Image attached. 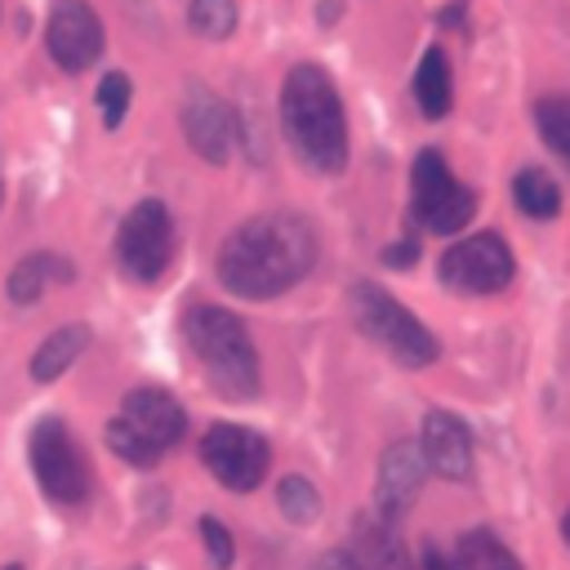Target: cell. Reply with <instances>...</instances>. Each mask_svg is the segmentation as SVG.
I'll list each match as a JSON object with an SVG mask.
<instances>
[{
  "mask_svg": "<svg viewBox=\"0 0 570 570\" xmlns=\"http://www.w3.org/2000/svg\"><path fill=\"white\" fill-rule=\"evenodd\" d=\"M316 263V232L298 214H254L218 249V281L240 298H276Z\"/></svg>",
  "mask_w": 570,
  "mask_h": 570,
  "instance_id": "6da1fadb",
  "label": "cell"
},
{
  "mask_svg": "<svg viewBox=\"0 0 570 570\" xmlns=\"http://www.w3.org/2000/svg\"><path fill=\"white\" fill-rule=\"evenodd\" d=\"M281 129L303 165L338 174L347 165V116L334 80L316 62H298L281 85Z\"/></svg>",
  "mask_w": 570,
  "mask_h": 570,
  "instance_id": "7a4b0ae2",
  "label": "cell"
},
{
  "mask_svg": "<svg viewBox=\"0 0 570 570\" xmlns=\"http://www.w3.org/2000/svg\"><path fill=\"white\" fill-rule=\"evenodd\" d=\"M183 338L200 365V374L209 379V387L223 401H254L258 396V352L249 330L240 325V316H232L227 307L214 303H196L183 312Z\"/></svg>",
  "mask_w": 570,
  "mask_h": 570,
  "instance_id": "3957f363",
  "label": "cell"
},
{
  "mask_svg": "<svg viewBox=\"0 0 570 570\" xmlns=\"http://www.w3.org/2000/svg\"><path fill=\"white\" fill-rule=\"evenodd\" d=\"M352 321L361 325L365 338H374L405 370H423V365H432L441 356L432 330L410 307H401L387 289H379L370 281H356L352 285Z\"/></svg>",
  "mask_w": 570,
  "mask_h": 570,
  "instance_id": "277c9868",
  "label": "cell"
},
{
  "mask_svg": "<svg viewBox=\"0 0 570 570\" xmlns=\"http://www.w3.org/2000/svg\"><path fill=\"white\" fill-rule=\"evenodd\" d=\"M27 454H31V472L40 481V490L49 494V503H62V508H76L89 499V463L76 445V436L67 432L62 419H40L31 428V441H27Z\"/></svg>",
  "mask_w": 570,
  "mask_h": 570,
  "instance_id": "5b68a950",
  "label": "cell"
},
{
  "mask_svg": "<svg viewBox=\"0 0 570 570\" xmlns=\"http://www.w3.org/2000/svg\"><path fill=\"white\" fill-rule=\"evenodd\" d=\"M414 200L410 214L423 232L436 236H454L459 227H468V218L476 214V196L450 174V165L436 151H419L414 156Z\"/></svg>",
  "mask_w": 570,
  "mask_h": 570,
  "instance_id": "8992f818",
  "label": "cell"
},
{
  "mask_svg": "<svg viewBox=\"0 0 570 570\" xmlns=\"http://www.w3.org/2000/svg\"><path fill=\"white\" fill-rule=\"evenodd\" d=\"M116 263L125 267V276L151 285L169 272L174 263V218L160 200H138L125 223L116 227Z\"/></svg>",
  "mask_w": 570,
  "mask_h": 570,
  "instance_id": "52a82bcc",
  "label": "cell"
},
{
  "mask_svg": "<svg viewBox=\"0 0 570 570\" xmlns=\"http://www.w3.org/2000/svg\"><path fill=\"white\" fill-rule=\"evenodd\" d=\"M512 272L517 263L499 232H476L468 240H454L436 263L441 285L454 294H499L512 281Z\"/></svg>",
  "mask_w": 570,
  "mask_h": 570,
  "instance_id": "ba28073f",
  "label": "cell"
},
{
  "mask_svg": "<svg viewBox=\"0 0 570 570\" xmlns=\"http://www.w3.org/2000/svg\"><path fill=\"white\" fill-rule=\"evenodd\" d=\"M200 459L218 485L249 494L263 485L272 450H267V436L245 423H209V432L200 436Z\"/></svg>",
  "mask_w": 570,
  "mask_h": 570,
  "instance_id": "9c48e42d",
  "label": "cell"
},
{
  "mask_svg": "<svg viewBox=\"0 0 570 570\" xmlns=\"http://www.w3.org/2000/svg\"><path fill=\"white\" fill-rule=\"evenodd\" d=\"M45 49L71 76H80V71H89L98 62V53H102V18L89 9V0H53L49 27H45Z\"/></svg>",
  "mask_w": 570,
  "mask_h": 570,
  "instance_id": "30bf717a",
  "label": "cell"
},
{
  "mask_svg": "<svg viewBox=\"0 0 570 570\" xmlns=\"http://www.w3.org/2000/svg\"><path fill=\"white\" fill-rule=\"evenodd\" d=\"M428 481V459L419 450V441H392L379 459V476H374V517H383L387 525H401L414 508V499L423 494Z\"/></svg>",
  "mask_w": 570,
  "mask_h": 570,
  "instance_id": "8fae6325",
  "label": "cell"
},
{
  "mask_svg": "<svg viewBox=\"0 0 570 570\" xmlns=\"http://www.w3.org/2000/svg\"><path fill=\"white\" fill-rule=\"evenodd\" d=\"M183 134H187V147L209 160V165H223L236 147V111L209 89V85H187V98H183Z\"/></svg>",
  "mask_w": 570,
  "mask_h": 570,
  "instance_id": "7c38bea8",
  "label": "cell"
},
{
  "mask_svg": "<svg viewBox=\"0 0 570 570\" xmlns=\"http://www.w3.org/2000/svg\"><path fill=\"white\" fill-rule=\"evenodd\" d=\"M134 436H142L156 454H165V450H174L178 441H183V432H187V414H183V405L174 401V392H165V387H134V392H125V401H120V414H116Z\"/></svg>",
  "mask_w": 570,
  "mask_h": 570,
  "instance_id": "4fadbf2b",
  "label": "cell"
},
{
  "mask_svg": "<svg viewBox=\"0 0 570 570\" xmlns=\"http://www.w3.org/2000/svg\"><path fill=\"white\" fill-rule=\"evenodd\" d=\"M419 450L428 459V472H436L445 481H468L472 476V432L459 414L428 410L423 432H419Z\"/></svg>",
  "mask_w": 570,
  "mask_h": 570,
  "instance_id": "5bb4252c",
  "label": "cell"
},
{
  "mask_svg": "<svg viewBox=\"0 0 570 570\" xmlns=\"http://www.w3.org/2000/svg\"><path fill=\"white\" fill-rule=\"evenodd\" d=\"M352 570H419V561L410 557L405 539L396 534V525H387L383 517L365 512L352 521L347 548H343Z\"/></svg>",
  "mask_w": 570,
  "mask_h": 570,
  "instance_id": "9a60e30c",
  "label": "cell"
},
{
  "mask_svg": "<svg viewBox=\"0 0 570 570\" xmlns=\"http://www.w3.org/2000/svg\"><path fill=\"white\" fill-rule=\"evenodd\" d=\"M419 570H521V561L508 552V543L490 530H463L445 552L436 543L423 548Z\"/></svg>",
  "mask_w": 570,
  "mask_h": 570,
  "instance_id": "2e32d148",
  "label": "cell"
},
{
  "mask_svg": "<svg viewBox=\"0 0 570 570\" xmlns=\"http://www.w3.org/2000/svg\"><path fill=\"white\" fill-rule=\"evenodd\" d=\"M71 276H76V267H71L62 254H53V249H36V254H27V258L13 263L9 281H4V294H9V303L31 307L49 285H67Z\"/></svg>",
  "mask_w": 570,
  "mask_h": 570,
  "instance_id": "e0dca14e",
  "label": "cell"
},
{
  "mask_svg": "<svg viewBox=\"0 0 570 570\" xmlns=\"http://www.w3.org/2000/svg\"><path fill=\"white\" fill-rule=\"evenodd\" d=\"M414 102L428 120H445L454 102V80H450V58L441 45H428L414 71Z\"/></svg>",
  "mask_w": 570,
  "mask_h": 570,
  "instance_id": "ac0fdd59",
  "label": "cell"
},
{
  "mask_svg": "<svg viewBox=\"0 0 570 570\" xmlns=\"http://www.w3.org/2000/svg\"><path fill=\"white\" fill-rule=\"evenodd\" d=\"M89 347V325H62V330H53L40 347H36V356H31V379L36 383H53V379H62L71 365H76V356Z\"/></svg>",
  "mask_w": 570,
  "mask_h": 570,
  "instance_id": "d6986e66",
  "label": "cell"
},
{
  "mask_svg": "<svg viewBox=\"0 0 570 570\" xmlns=\"http://www.w3.org/2000/svg\"><path fill=\"white\" fill-rule=\"evenodd\" d=\"M512 200H517V209H521L525 218L548 223V218H557V209H561V187H557V178H552L548 169L530 165V169H521V174L512 178Z\"/></svg>",
  "mask_w": 570,
  "mask_h": 570,
  "instance_id": "ffe728a7",
  "label": "cell"
},
{
  "mask_svg": "<svg viewBox=\"0 0 570 570\" xmlns=\"http://www.w3.org/2000/svg\"><path fill=\"white\" fill-rule=\"evenodd\" d=\"M276 508H281L285 521L312 525V521L321 517V490H316L303 472H289V476H281V485H276Z\"/></svg>",
  "mask_w": 570,
  "mask_h": 570,
  "instance_id": "44dd1931",
  "label": "cell"
},
{
  "mask_svg": "<svg viewBox=\"0 0 570 570\" xmlns=\"http://www.w3.org/2000/svg\"><path fill=\"white\" fill-rule=\"evenodd\" d=\"M187 27L205 40H227L236 31V0H191Z\"/></svg>",
  "mask_w": 570,
  "mask_h": 570,
  "instance_id": "7402d4cb",
  "label": "cell"
},
{
  "mask_svg": "<svg viewBox=\"0 0 570 570\" xmlns=\"http://www.w3.org/2000/svg\"><path fill=\"white\" fill-rule=\"evenodd\" d=\"M534 120H539V134L543 142L570 165V94H557V98H543L534 107Z\"/></svg>",
  "mask_w": 570,
  "mask_h": 570,
  "instance_id": "603a6c76",
  "label": "cell"
},
{
  "mask_svg": "<svg viewBox=\"0 0 570 570\" xmlns=\"http://www.w3.org/2000/svg\"><path fill=\"white\" fill-rule=\"evenodd\" d=\"M129 98H134V85H129L125 71H107V76L98 80V107H102V125H107V129H116V125L125 120Z\"/></svg>",
  "mask_w": 570,
  "mask_h": 570,
  "instance_id": "cb8c5ba5",
  "label": "cell"
},
{
  "mask_svg": "<svg viewBox=\"0 0 570 570\" xmlns=\"http://www.w3.org/2000/svg\"><path fill=\"white\" fill-rule=\"evenodd\" d=\"M107 450H111L116 459L134 463V468H156V463H160V454H156V450H151L142 436H134V432H129L120 419H111V423H107Z\"/></svg>",
  "mask_w": 570,
  "mask_h": 570,
  "instance_id": "d4e9b609",
  "label": "cell"
},
{
  "mask_svg": "<svg viewBox=\"0 0 570 570\" xmlns=\"http://www.w3.org/2000/svg\"><path fill=\"white\" fill-rule=\"evenodd\" d=\"M196 530H200V543H205V552H209V566H214V570H232V561H236L232 530H227L218 517H200Z\"/></svg>",
  "mask_w": 570,
  "mask_h": 570,
  "instance_id": "484cf974",
  "label": "cell"
},
{
  "mask_svg": "<svg viewBox=\"0 0 570 570\" xmlns=\"http://www.w3.org/2000/svg\"><path fill=\"white\" fill-rule=\"evenodd\" d=\"M383 263H387V267H414V263H419V245H414V240H396V245H387Z\"/></svg>",
  "mask_w": 570,
  "mask_h": 570,
  "instance_id": "4316f807",
  "label": "cell"
},
{
  "mask_svg": "<svg viewBox=\"0 0 570 570\" xmlns=\"http://www.w3.org/2000/svg\"><path fill=\"white\" fill-rule=\"evenodd\" d=\"M312 570H352V566H347V557H343V552H325Z\"/></svg>",
  "mask_w": 570,
  "mask_h": 570,
  "instance_id": "83f0119b",
  "label": "cell"
},
{
  "mask_svg": "<svg viewBox=\"0 0 570 570\" xmlns=\"http://www.w3.org/2000/svg\"><path fill=\"white\" fill-rule=\"evenodd\" d=\"M459 18H463V0H454L450 9H441V27H454Z\"/></svg>",
  "mask_w": 570,
  "mask_h": 570,
  "instance_id": "f1b7e54d",
  "label": "cell"
},
{
  "mask_svg": "<svg viewBox=\"0 0 570 570\" xmlns=\"http://www.w3.org/2000/svg\"><path fill=\"white\" fill-rule=\"evenodd\" d=\"M561 534H566V543H570V512H566V521H561Z\"/></svg>",
  "mask_w": 570,
  "mask_h": 570,
  "instance_id": "f546056e",
  "label": "cell"
},
{
  "mask_svg": "<svg viewBox=\"0 0 570 570\" xmlns=\"http://www.w3.org/2000/svg\"><path fill=\"white\" fill-rule=\"evenodd\" d=\"M0 570H27V566H22V561H9V566H0Z\"/></svg>",
  "mask_w": 570,
  "mask_h": 570,
  "instance_id": "4dcf8cb0",
  "label": "cell"
},
{
  "mask_svg": "<svg viewBox=\"0 0 570 570\" xmlns=\"http://www.w3.org/2000/svg\"><path fill=\"white\" fill-rule=\"evenodd\" d=\"M0 200H4V183H0Z\"/></svg>",
  "mask_w": 570,
  "mask_h": 570,
  "instance_id": "1f68e13d",
  "label": "cell"
},
{
  "mask_svg": "<svg viewBox=\"0 0 570 570\" xmlns=\"http://www.w3.org/2000/svg\"><path fill=\"white\" fill-rule=\"evenodd\" d=\"M134 570H142V566H134Z\"/></svg>",
  "mask_w": 570,
  "mask_h": 570,
  "instance_id": "d6a6232c",
  "label": "cell"
}]
</instances>
